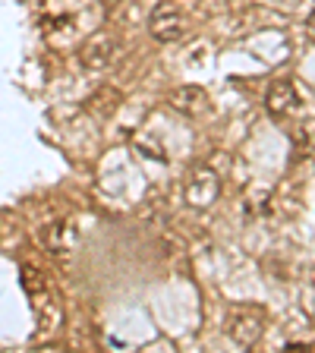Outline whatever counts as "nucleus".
<instances>
[{
  "label": "nucleus",
  "mask_w": 315,
  "mask_h": 353,
  "mask_svg": "<svg viewBox=\"0 0 315 353\" xmlns=\"http://www.w3.org/2000/svg\"><path fill=\"white\" fill-rule=\"evenodd\" d=\"M22 284L32 296V306H35V319L41 325V331H54L63 322V309H60L57 296H54L51 284L41 278L38 268H22Z\"/></svg>",
  "instance_id": "1"
},
{
  "label": "nucleus",
  "mask_w": 315,
  "mask_h": 353,
  "mask_svg": "<svg viewBox=\"0 0 315 353\" xmlns=\"http://www.w3.org/2000/svg\"><path fill=\"white\" fill-rule=\"evenodd\" d=\"M265 316L258 306H234L227 312V334L240 347H256L262 341Z\"/></svg>",
  "instance_id": "2"
},
{
  "label": "nucleus",
  "mask_w": 315,
  "mask_h": 353,
  "mask_svg": "<svg viewBox=\"0 0 315 353\" xmlns=\"http://www.w3.org/2000/svg\"><path fill=\"white\" fill-rule=\"evenodd\" d=\"M148 32L161 44H174L176 38L183 35V13L176 10V3L161 0V3L152 10V16H148Z\"/></svg>",
  "instance_id": "3"
},
{
  "label": "nucleus",
  "mask_w": 315,
  "mask_h": 353,
  "mask_svg": "<svg viewBox=\"0 0 315 353\" xmlns=\"http://www.w3.org/2000/svg\"><path fill=\"white\" fill-rule=\"evenodd\" d=\"M114 54H117V38L98 32V35H92L79 48V63L85 66L88 73H101V70H108L110 66Z\"/></svg>",
  "instance_id": "4"
},
{
  "label": "nucleus",
  "mask_w": 315,
  "mask_h": 353,
  "mask_svg": "<svg viewBox=\"0 0 315 353\" xmlns=\"http://www.w3.org/2000/svg\"><path fill=\"white\" fill-rule=\"evenodd\" d=\"M221 192V180L212 168H196L186 180V202L192 208H208Z\"/></svg>",
  "instance_id": "5"
},
{
  "label": "nucleus",
  "mask_w": 315,
  "mask_h": 353,
  "mask_svg": "<svg viewBox=\"0 0 315 353\" xmlns=\"http://www.w3.org/2000/svg\"><path fill=\"white\" fill-rule=\"evenodd\" d=\"M38 240H41V246L51 256H70L76 246V240H79V234H76V228L70 224V221H48L41 230H38Z\"/></svg>",
  "instance_id": "6"
},
{
  "label": "nucleus",
  "mask_w": 315,
  "mask_h": 353,
  "mask_svg": "<svg viewBox=\"0 0 315 353\" xmlns=\"http://www.w3.org/2000/svg\"><path fill=\"white\" fill-rule=\"evenodd\" d=\"M265 108H268V114L278 120H287L290 114H294L296 108H300V98H296V88L290 85L287 79H278L272 88H268V95H265Z\"/></svg>",
  "instance_id": "7"
},
{
  "label": "nucleus",
  "mask_w": 315,
  "mask_h": 353,
  "mask_svg": "<svg viewBox=\"0 0 315 353\" xmlns=\"http://www.w3.org/2000/svg\"><path fill=\"white\" fill-rule=\"evenodd\" d=\"M170 108L183 117H199L208 110V92L202 85H180L170 95Z\"/></svg>",
  "instance_id": "8"
},
{
  "label": "nucleus",
  "mask_w": 315,
  "mask_h": 353,
  "mask_svg": "<svg viewBox=\"0 0 315 353\" xmlns=\"http://www.w3.org/2000/svg\"><path fill=\"white\" fill-rule=\"evenodd\" d=\"M88 108H92V114H98V117H110V114L120 108V92L110 85L98 88L95 95L88 98Z\"/></svg>",
  "instance_id": "9"
},
{
  "label": "nucleus",
  "mask_w": 315,
  "mask_h": 353,
  "mask_svg": "<svg viewBox=\"0 0 315 353\" xmlns=\"http://www.w3.org/2000/svg\"><path fill=\"white\" fill-rule=\"evenodd\" d=\"M306 32H309V38L315 41V10L309 13V19H306Z\"/></svg>",
  "instance_id": "10"
}]
</instances>
